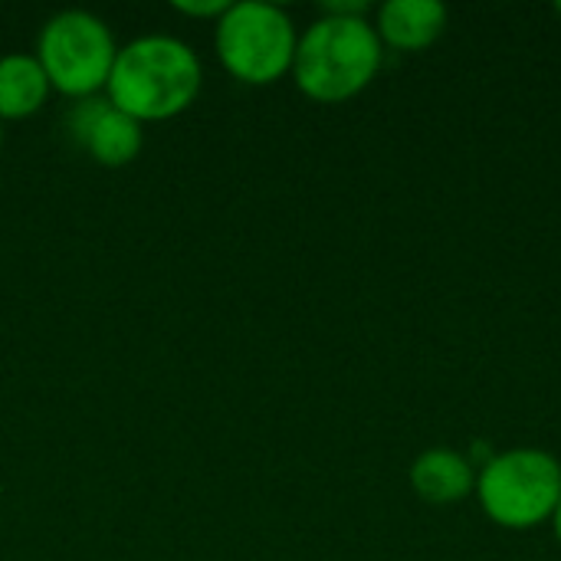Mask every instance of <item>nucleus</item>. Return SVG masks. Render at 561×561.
I'll return each instance as SVG.
<instances>
[{
    "mask_svg": "<svg viewBox=\"0 0 561 561\" xmlns=\"http://www.w3.org/2000/svg\"><path fill=\"white\" fill-rule=\"evenodd\" d=\"M204 85V62L191 43L171 33H145L118 46L105 95L135 122L184 115Z\"/></svg>",
    "mask_w": 561,
    "mask_h": 561,
    "instance_id": "1",
    "label": "nucleus"
},
{
    "mask_svg": "<svg viewBox=\"0 0 561 561\" xmlns=\"http://www.w3.org/2000/svg\"><path fill=\"white\" fill-rule=\"evenodd\" d=\"M385 59V46L368 13H325L316 16L296 43L293 82L322 105H339L362 95Z\"/></svg>",
    "mask_w": 561,
    "mask_h": 561,
    "instance_id": "2",
    "label": "nucleus"
},
{
    "mask_svg": "<svg viewBox=\"0 0 561 561\" xmlns=\"http://www.w3.org/2000/svg\"><path fill=\"white\" fill-rule=\"evenodd\" d=\"M299 30L279 3L237 0L214 23V49L224 72L243 85H273L293 72Z\"/></svg>",
    "mask_w": 561,
    "mask_h": 561,
    "instance_id": "3",
    "label": "nucleus"
},
{
    "mask_svg": "<svg viewBox=\"0 0 561 561\" xmlns=\"http://www.w3.org/2000/svg\"><path fill=\"white\" fill-rule=\"evenodd\" d=\"M483 513L513 533L552 523L561 500V463L539 447H513L477 470Z\"/></svg>",
    "mask_w": 561,
    "mask_h": 561,
    "instance_id": "4",
    "label": "nucleus"
},
{
    "mask_svg": "<svg viewBox=\"0 0 561 561\" xmlns=\"http://www.w3.org/2000/svg\"><path fill=\"white\" fill-rule=\"evenodd\" d=\"M33 56L43 66L53 92L79 102L105 92L118 43L102 16L89 10H59L39 26Z\"/></svg>",
    "mask_w": 561,
    "mask_h": 561,
    "instance_id": "5",
    "label": "nucleus"
},
{
    "mask_svg": "<svg viewBox=\"0 0 561 561\" xmlns=\"http://www.w3.org/2000/svg\"><path fill=\"white\" fill-rule=\"evenodd\" d=\"M62 128L72 148L99 168H125L145 148V125L125 115L105 92L69 102Z\"/></svg>",
    "mask_w": 561,
    "mask_h": 561,
    "instance_id": "6",
    "label": "nucleus"
},
{
    "mask_svg": "<svg viewBox=\"0 0 561 561\" xmlns=\"http://www.w3.org/2000/svg\"><path fill=\"white\" fill-rule=\"evenodd\" d=\"M447 16L440 0H388L375 13V33L388 49L421 53L444 36Z\"/></svg>",
    "mask_w": 561,
    "mask_h": 561,
    "instance_id": "7",
    "label": "nucleus"
},
{
    "mask_svg": "<svg viewBox=\"0 0 561 561\" xmlns=\"http://www.w3.org/2000/svg\"><path fill=\"white\" fill-rule=\"evenodd\" d=\"M408 480L414 493L431 506H454L477 493V467L450 447H431L417 454Z\"/></svg>",
    "mask_w": 561,
    "mask_h": 561,
    "instance_id": "8",
    "label": "nucleus"
},
{
    "mask_svg": "<svg viewBox=\"0 0 561 561\" xmlns=\"http://www.w3.org/2000/svg\"><path fill=\"white\" fill-rule=\"evenodd\" d=\"M53 85L33 53L0 56V122H23L43 112Z\"/></svg>",
    "mask_w": 561,
    "mask_h": 561,
    "instance_id": "9",
    "label": "nucleus"
},
{
    "mask_svg": "<svg viewBox=\"0 0 561 561\" xmlns=\"http://www.w3.org/2000/svg\"><path fill=\"white\" fill-rule=\"evenodd\" d=\"M171 7H174V13H181L187 20H210V23H217L224 16V10H227V0H174Z\"/></svg>",
    "mask_w": 561,
    "mask_h": 561,
    "instance_id": "10",
    "label": "nucleus"
},
{
    "mask_svg": "<svg viewBox=\"0 0 561 561\" xmlns=\"http://www.w3.org/2000/svg\"><path fill=\"white\" fill-rule=\"evenodd\" d=\"M552 529H556V539L561 542V500H559V510H556V516H552Z\"/></svg>",
    "mask_w": 561,
    "mask_h": 561,
    "instance_id": "11",
    "label": "nucleus"
},
{
    "mask_svg": "<svg viewBox=\"0 0 561 561\" xmlns=\"http://www.w3.org/2000/svg\"><path fill=\"white\" fill-rule=\"evenodd\" d=\"M0 145H3V122H0Z\"/></svg>",
    "mask_w": 561,
    "mask_h": 561,
    "instance_id": "12",
    "label": "nucleus"
},
{
    "mask_svg": "<svg viewBox=\"0 0 561 561\" xmlns=\"http://www.w3.org/2000/svg\"><path fill=\"white\" fill-rule=\"evenodd\" d=\"M556 13H559V16H561V3H556Z\"/></svg>",
    "mask_w": 561,
    "mask_h": 561,
    "instance_id": "13",
    "label": "nucleus"
}]
</instances>
